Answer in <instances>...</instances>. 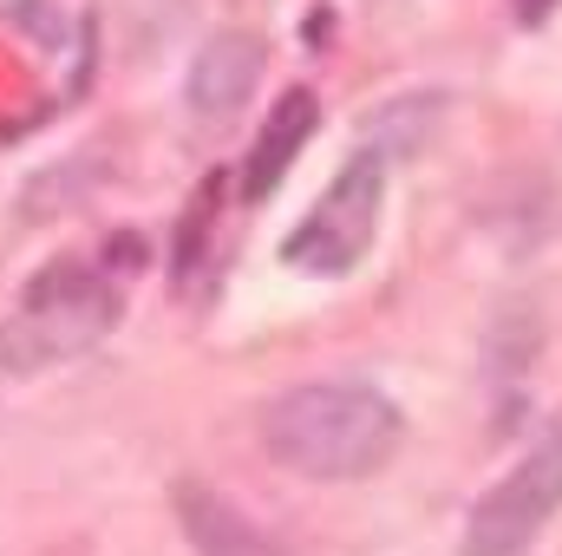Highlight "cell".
I'll return each instance as SVG.
<instances>
[{
	"instance_id": "1",
	"label": "cell",
	"mask_w": 562,
	"mask_h": 556,
	"mask_svg": "<svg viewBox=\"0 0 562 556\" xmlns=\"http://www.w3.org/2000/svg\"><path fill=\"white\" fill-rule=\"evenodd\" d=\"M262 445L276 465L314 485H347L393 458L400 407L367 380H314V387L281 393L262 413Z\"/></svg>"
},
{
	"instance_id": "2",
	"label": "cell",
	"mask_w": 562,
	"mask_h": 556,
	"mask_svg": "<svg viewBox=\"0 0 562 556\" xmlns=\"http://www.w3.org/2000/svg\"><path fill=\"white\" fill-rule=\"evenodd\" d=\"M119 321V288L99 276L92 263H53L26 281V294L13 301V314L0 321V367L7 374H40L59 367L72 354H86L92 341H105Z\"/></svg>"
},
{
	"instance_id": "3",
	"label": "cell",
	"mask_w": 562,
	"mask_h": 556,
	"mask_svg": "<svg viewBox=\"0 0 562 556\" xmlns=\"http://www.w3.org/2000/svg\"><path fill=\"white\" fill-rule=\"evenodd\" d=\"M380 210H386V157L360 151L307 210V223L281 243V263H294L301 276H347L373 236H380Z\"/></svg>"
},
{
	"instance_id": "4",
	"label": "cell",
	"mask_w": 562,
	"mask_h": 556,
	"mask_svg": "<svg viewBox=\"0 0 562 556\" xmlns=\"http://www.w3.org/2000/svg\"><path fill=\"white\" fill-rule=\"evenodd\" d=\"M562 511V425L537 438L477 504L464 524V556H524L543 524Z\"/></svg>"
},
{
	"instance_id": "5",
	"label": "cell",
	"mask_w": 562,
	"mask_h": 556,
	"mask_svg": "<svg viewBox=\"0 0 562 556\" xmlns=\"http://www.w3.org/2000/svg\"><path fill=\"white\" fill-rule=\"evenodd\" d=\"M262 86V40L256 33H210L183 73V112L196 132H223Z\"/></svg>"
},
{
	"instance_id": "6",
	"label": "cell",
	"mask_w": 562,
	"mask_h": 556,
	"mask_svg": "<svg viewBox=\"0 0 562 556\" xmlns=\"http://www.w3.org/2000/svg\"><path fill=\"white\" fill-rule=\"evenodd\" d=\"M170 504H177V524H183L196 556H281L276 537L262 524H249V511H236V498H223L196 471L170 485Z\"/></svg>"
},
{
	"instance_id": "7",
	"label": "cell",
	"mask_w": 562,
	"mask_h": 556,
	"mask_svg": "<svg viewBox=\"0 0 562 556\" xmlns=\"http://www.w3.org/2000/svg\"><path fill=\"white\" fill-rule=\"evenodd\" d=\"M314 119H321V112H314V92H288L276 112H269L262 138H256V151H249V170H243V190H249L256 203H262L281 177H288V164H294V151L307 144Z\"/></svg>"
},
{
	"instance_id": "8",
	"label": "cell",
	"mask_w": 562,
	"mask_h": 556,
	"mask_svg": "<svg viewBox=\"0 0 562 556\" xmlns=\"http://www.w3.org/2000/svg\"><path fill=\"white\" fill-rule=\"evenodd\" d=\"M517 13H524V20H543V13H550V0H517Z\"/></svg>"
}]
</instances>
